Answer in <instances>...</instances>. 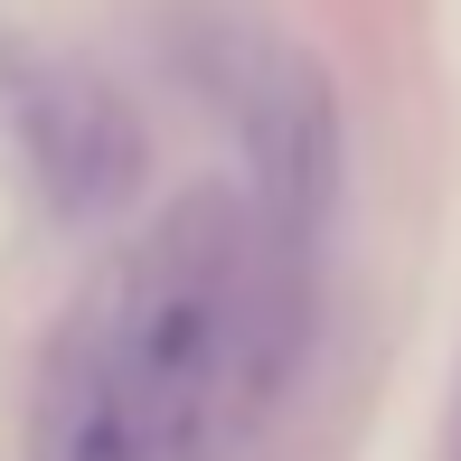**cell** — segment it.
Masks as SVG:
<instances>
[{
    "instance_id": "1",
    "label": "cell",
    "mask_w": 461,
    "mask_h": 461,
    "mask_svg": "<svg viewBox=\"0 0 461 461\" xmlns=\"http://www.w3.org/2000/svg\"><path fill=\"white\" fill-rule=\"evenodd\" d=\"M160 452H170V424L132 386L104 321H86L38 386V461H160Z\"/></svg>"
}]
</instances>
